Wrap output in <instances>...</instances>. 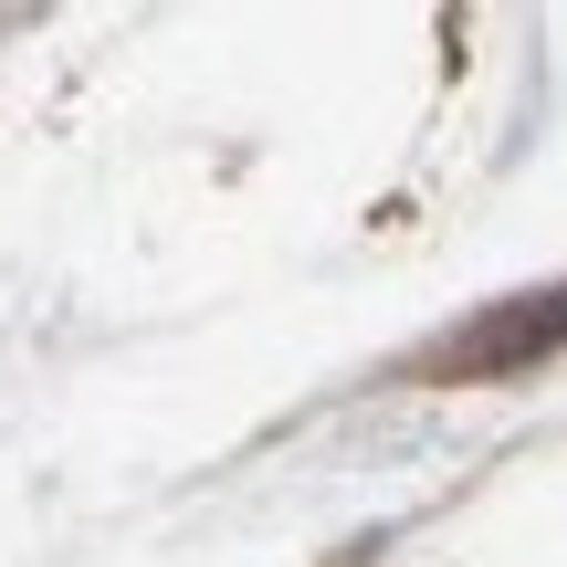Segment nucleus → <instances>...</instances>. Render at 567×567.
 I'll return each mask as SVG.
<instances>
[{
    "mask_svg": "<svg viewBox=\"0 0 567 567\" xmlns=\"http://www.w3.org/2000/svg\"><path fill=\"white\" fill-rule=\"evenodd\" d=\"M557 337H567V295H526V316L473 326V337L452 347V368H526V358H547Z\"/></svg>",
    "mask_w": 567,
    "mask_h": 567,
    "instance_id": "obj_1",
    "label": "nucleus"
}]
</instances>
